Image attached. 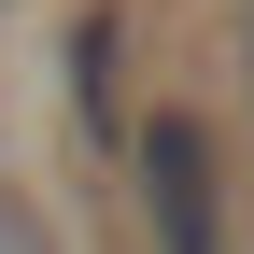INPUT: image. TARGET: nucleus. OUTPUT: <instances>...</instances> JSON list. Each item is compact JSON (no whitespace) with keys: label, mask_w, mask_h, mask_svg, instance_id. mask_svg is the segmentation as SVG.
Returning a JSON list of instances; mask_svg holds the SVG:
<instances>
[{"label":"nucleus","mask_w":254,"mask_h":254,"mask_svg":"<svg viewBox=\"0 0 254 254\" xmlns=\"http://www.w3.org/2000/svg\"><path fill=\"white\" fill-rule=\"evenodd\" d=\"M141 198H155V240L170 254H226V198H212V141L184 113L141 127Z\"/></svg>","instance_id":"1"},{"label":"nucleus","mask_w":254,"mask_h":254,"mask_svg":"<svg viewBox=\"0 0 254 254\" xmlns=\"http://www.w3.org/2000/svg\"><path fill=\"white\" fill-rule=\"evenodd\" d=\"M71 99H85V127H113V14L71 28Z\"/></svg>","instance_id":"2"},{"label":"nucleus","mask_w":254,"mask_h":254,"mask_svg":"<svg viewBox=\"0 0 254 254\" xmlns=\"http://www.w3.org/2000/svg\"><path fill=\"white\" fill-rule=\"evenodd\" d=\"M0 254H57V240H43V226H28V212H14V198H0Z\"/></svg>","instance_id":"3"}]
</instances>
